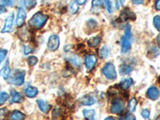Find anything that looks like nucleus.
I'll list each match as a JSON object with an SVG mask.
<instances>
[{
    "mask_svg": "<svg viewBox=\"0 0 160 120\" xmlns=\"http://www.w3.org/2000/svg\"><path fill=\"white\" fill-rule=\"evenodd\" d=\"M48 19V15H44V14L41 12H37L36 14H35L31 17V18L29 21V23L31 28H33L34 29L38 30L43 28Z\"/></svg>",
    "mask_w": 160,
    "mask_h": 120,
    "instance_id": "1",
    "label": "nucleus"
},
{
    "mask_svg": "<svg viewBox=\"0 0 160 120\" xmlns=\"http://www.w3.org/2000/svg\"><path fill=\"white\" fill-rule=\"evenodd\" d=\"M124 34L123 36L121 38V48H122V52H128L131 48V39H132V35H131V30L130 24H127L124 28Z\"/></svg>",
    "mask_w": 160,
    "mask_h": 120,
    "instance_id": "2",
    "label": "nucleus"
},
{
    "mask_svg": "<svg viewBox=\"0 0 160 120\" xmlns=\"http://www.w3.org/2000/svg\"><path fill=\"white\" fill-rule=\"evenodd\" d=\"M125 110V101L122 98H115L111 102V111L115 115H121Z\"/></svg>",
    "mask_w": 160,
    "mask_h": 120,
    "instance_id": "3",
    "label": "nucleus"
},
{
    "mask_svg": "<svg viewBox=\"0 0 160 120\" xmlns=\"http://www.w3.org/2000/svg\"><path fill=\"white\" fill-rule=\"evenodd\" d=\"M26 72L24 71H19L16 70L12 76L10 78L9 82L15 86H21L24 83L25 81Z\"/></svg>",
    "mask_w": 160,
    "mask_h": 120,
    "instance_id": "4",
    "label": "nucleus"
},
{
    "mask_svg": "<svg viewBox=\"0 0 160 120\" xmlns=\"http://www.w3.org/2000/svg\"><path fill=\"white\" fill-rule=\"evenodd\" d=\"M102 73L105 77L109 80H114L117 78V72L115 65L111 62L106 64L102 68Z\"/></svg>",
    "mask_w": 160,
    "mask_h": 120,
    "instance_id": "5",
    "label": "nucleus"
},
{
    "mask_svg": "<svg viewBox=\"0 0 160 120\" xmlns=\"http://www.w3.org/2000/svg\"><path fill=\"white\" fill-rule=\"evenodd\" d=\"M60 38L57 35H51L48 38V48L50 51H57L59 48Z\"/></svg>",
    "mask_w": 160,
    "mask_h": 120,
    "instance_id": "6",
    "label": "nucleus"
},
{
    "mask_svg": "<svg viewBox=\"0 0 160 120\" xmlns=\"http://www.w3.org/2000/svg\"><path fill=\"white\" fill-rule=\"evenodd\" d=\"M27 18V13L24 8H19L18 9V13H17V17H16V21L15 23L18 28H21L23 26L25 23V20Z\"/></svg>",
    "mask_w": 160,
    "mask_h": 120,
    "instance_id": "7",
    "label": "nucleus"
},
{
    "mask_svg": "<svg viewBox=\"0 0 160 120\" xmlns=\"http://www.w3.org/2000/svg\"><path fill=\"white\" fill-rule=\"evenodd\" d=\"M14 14L11 13V15H8L5 20V23H4V27L2 29L1 32L2 33H9L12 31L13 23H14Z\"/></svg>",
    "mask_w": 160,
    "mask_h": 120,
    "instance_id": "8",
    "label": "nucleus"
},
{
    "mask_svg": "<svg viewBox=\"0 0 160 120\" xmlns=\"http://www.w3.org/2000/svg\"><path fill=\"white\" fill-rule=\"evenodd\" d=\"M119 18L122 22H126L128 20H135V15L129 8H125L124 11L121 13Z\"/></svg>",
    "mask_w": 160,
    "mask_h": 120,
    "instance_id": "9",
    "label": "nucleus"
},
{
    "mask_svg": "<svg viewBox=\"0 0 160 120\" xmlns=\"http://www.w3.org/2000/svg\"><path fill=\"white\" fill-rule=\"evenodd\" d=\"M97 62V57L95 55H89L86 57L85 64L86 68L88 71H91Z\"/></svg>",
    "mask_w": 160,
    "mask_h": 120,
    "instance_id": "10",
    "label": "nucleus"
},
{
    "mask_svg": "<svg viewBox=\"0 0 160 120\" xmlns=\"http://www.w3.org/2000/svg\"><path fill=\"white\" fill-rule=\"evenodd\" d=\"M147 95L148 98L151 100H156L158 99V97L160 95L159 90L156 88V87H151L148 88V92H147Z\"/></svg>",
    "mask_w": 160,
    "mask_h": 120,
    "instance_id": "11",
    "label": "nucleus"
},
{
    "mask_svg": "<svg viewBox=\"0 0 160 120\" xmlns=\"http://www.w3.org/2000/svg\"><path fill=\"white\" fill-rule=\"evenodd\" d=\"M11 74V68H10L9 61H7L2 68L0 70V76H2L4 79H8Z\"/></svg>",
    "mask_w": 160,
    "mask_h": 120,
    "instance_id": "12",
    "label": "nucleus"
},
{
    "mask_svg": "<svg viewBox=\"0 0 160 120\" xmlns=\"http://www.w3.org/2000/svg\"><path fill=\"white\" fill-rule=\"evenodd\" d=\"M23 101V97L18 91L12 90L11 91V102L15 103H20Z\"/></svg>",
    "mask_w": 160,
    "mask_h": 120,
    "instance_id": "13",
    "label": "nucleus"
},
{
    "mask_svg": "<svg viewBox=\"0 0 160 120\" xmlns=\"http://www.w3.org/2000/svg\"><path fill=\"white\" fill-rule=\"evenodd\" d=\"M37 103L38 105V108L42 112L44 113H48L49 112L50 110H51V105L48 103V102H46L42 99H38L37 100Z\"/></svg>",
    "mask_w": 160,
    "mask_h": 120,
    "instance_id": "14",
    "label": "nucleus"
},
{
    "mask_svg": "<svg viewBox=\"0 0 160 120\" xmlns=\"http://www.w3.org/2000/svg\"><path fill=\"white\" fill-rule=\"evenodd\" d=\"M24 92H25V95L28 97H29V98H34V97H35L38 95V90L36 88H35V87L29 86V87L25 88Z\"/></svg>",
    "mask_w": 160,
    "mask_h": 120,
    "instance_id": "15",
    "label": "nucleus"
},
{
    "mask_svg": "<svg viewBox=\"0 0 160 120\" xmlns=\"http://www.w3.org/2000/svg\"><path fill=\"white\" fill-rule=\"evenodd\" d=\"M80 102L84 106H91L95 102V98L91 95H86L81 98Z\"/></svg>",
    "mask_w": 160,
    "mask_h": 120,
    "instance_id": "16",
    "label": "nucleus"
},
{
    "mask_svg": "<svg viewBox=\"0 0 160 120\" xmlns=\"http://www.w3.org/2000/svg\"><path fill=\"white\" fill-rule=\"evenodd\" d=\"M82 114H83L84 118L87 120H95L96 112L95 110H83Z\"/></svg>",
    "mask_w": 160,
    "mask_h": 120,
    "instance_id": "17",
    "label": "nucleus"
},
{
    "mask_svg": "<svg viewBox=\"0 0 160 120\" xmlns=\"http://www.w3.org/2000/svg\"><path fill=\"white\" fill-rule=\"evenodd\" d=\"M25 118L26 115L19 111H14L11 115V120H24Z\"/></svg>",
    "mask_w": 160,
    "mask_h": 120,
    "instance_id": "18",
    "label": "nucleus"
},
{
    "mask_svg": "<svg viewBox=\"0 0 160 120\" xmlns=\"http://www.w3.org/2000/svg\"><path fill=\"white\" fill-rule=\"evenodd\" d=\"M133 79L131 78H125V79L122 80L121 82H120L119 86L120 88H122V90H127L131 87V85L133 84Z\"/></svg>",
    "mask_w": 160,
    "mask_h": 120,
    "instance_id": "19",
    "label": "nucleus"
},
{
    "mask_svg": "<svg viewBox=\"0 0 160 120\" xmlns=\"http://www.w3.org/2000/svg\"><path fill=\"white\" fill-rule=\"evenodd\" d=\"M100 42H101V37L100 36H95L90 38L88 41V45L91 48H96L99 45Z\"/></svg>",
    "mask_w": 160,
    "mask_h": 120,
    "instance_id": "20",
    "label": "nucleus"
},
{
    "mask_svg": "<svg viewBox=\"0 0 160 120\" xmlns=\"http://www.w3.org/2000/svg\"><path fill=\"white\" fill-rule=\"evenodd\" d=\"M78 2L77 0H72L70 4V11H71V14H75L78 12L79 7H78Z\"/></svg>",
    "mask_w": 160,
    "mask_h": 120,
    "instance_id": "21",
    "label": "nucleus"
},
{
    "mask_svg": "<svg viewBox=\"0 0 160 120\" xmlns=\"http://www.w3.org/2000/svg\"><path fill=\"white\" fill-rule=\"evenodd\" d=\"M110 54V50L109 48L107 47V46H103L99 51V56L104 59V58H107L108 56H109Z\"/></svg>",
    "mask_w": 160,
    "mask_h": 120,
    "instance_id": "22",
    "label": "nucleus"
},
{
    "mask_svg": "<svg viewBox=\"0 0 160 120\" xmlns=\"http://www.w3.org/2000/svg\"><path fill=\"white\" fill-rule=\"evenodd\" d=\"M22 1L24 7L29 10L34 8L36 5V1L35 0H22Z\"/></svg>",
    "mask_w": 160,
    "mask_h": 120,
    "instance_id": "23",
    "label": "nucleus"
},
{
    "mask_svg": "<svg viewBox=\"0 0 160 120\" xmlns=\"http://www.w3.org/2000/svg\"><path fill=\"white\" fill-rule=\"evenodd\" d=\"M133 71V68H131V66L127 65V64H123V65L120 68L119 71L122 75H128L131 71Z\"/></svg>",
    "mask_w": 160,
    "mask_h": 120,
    "instance_id": "24",
    "label": "nucleus"
},
{
    "mask_svg": "<svg viewBox=\"0 0 160 120\" xmlns=\"http://www.w3.org/2000/svg\"><path fill=\"white\" fill-rule=\"evenodd\" d=\"M137 104H138V101L135 98H132L129 101V105H128V108H129L130 111L131 112H134V111L136 110Z\"/></svg>",
    "mask_w": 160,
    "mask_h": 120,
    "instance_id": "25",
    "label": "nucleus"
},
{
    "mask_svg": "<svg viewBox=\"0 0 160 120\" xmlns=\"http://www.w3.org/2000/svg\"><path fill=\"white\" fill-rule=\"evenodd\" d=\"M69 59L70 61H71V63H72L73 65L76 66V67H80V66H81V63H82V61H81V59H80L78 56L71 57Z\"/></svg>",
    "mask_w": 160,
    "mask_h": 120,
    "instance_id": "26",
    "label": "nucleus"
},
{
    "mask_svg": "<svg viewBox=\"0 0 160 120\" xmlns=\"http://www.w3.org/2000/svg\"><path fill=\"white\" fill-rule=\"evenodd\" d=\"M9 98V95L8 93L6 92H2L0 94V105H3L8 99Z\"/></svg>",
    "mask_w": 160,
    "mask_h": 120,
    "instance_id": "27",
    "label": "nucleus"
},
{
    "mask_svg": "<svg viewBox=\"0 0 160 120\" xmlns=\"http://www.w3.org/2000/svg\"><path fill=\"white\" fill-rule=\"evenodd\" d=\"M148 54H149L150 55H151V57H152V58H155V57H157L158 55H159L160 51L157 48L153 47V48H151V49H150V51H148Z\"/></svg>",
    "mask_w": 160,
    "mask_h": 120,
    "instance_id": "28",
    "label": "nucleus"
},
{
    "mask_svg": "<svg viewBox=\"0 0 160 120\" xmlns=\"http://www.w3.org/2000/svg\"><path fill=\"white\" fill-rule=\"evenodd\" d=\"M153 23L155 28L158 30V31H160V15H155L153 18Z\"/></svg>",
    "mask_w": 160,
    "mask_h": 120,
    "instance_id": "29",
    "label": "nucleus"
},
{
    "mask_svg": "<svg viewBox=\"0 0 160 120\" xmlns=\"http://www.w3.org/2000/svg\"><path fill=\"white\" fill-rule=\"evenodd\" d=\"M15 2L16 0H0V3L6 7H12L13 5H15Z\"/></svg>",
    "mask_w": 160,
    "mask_h": 120,
    "instance_id": "30",
    "label": "nucleus"
},
{
    "mask_svg": "<svg viewBox=\"0 0 160 120\" xmlns=\"http://www.w3.org/2000/svg\"><path fill=\"white\" fill-rule=\"evenodd\" d=\"M28 62L30 66L33 67V66H35L37 64V62H38V58L35 56H30L28 58Z\"/></svg>",
    "mask_w": 160,
    "mask_h": 120,
    "instance_id": "31",
    "label": "nucleus"
},
{
    "mask_svg": "<svg viewBox=\"0 0 160 120\" xmlns=\"http://www.w3.org/2000/svg\"><path fill=\"white\" fill-rule=\"evenodd\" d=\"M103 2L105 3L106 8H107V10H108V12L109 13V14H111V13L113 12V9L111 0H103Z\"/></svg>",
    "mask_w": 160,
    "mask_h": 120,
    "instance_id": "32",
    "label": "nucleus"
},
{
    "mask_svg": "<svg viewBox=\"0 0 160 120\" xmlns=\"http://www.w3.org/2000/svg\"><path fill=\"white\" fill-rule=\"evenodd\" d=\"M8 50L5 49H0V63H2V62L5 59V58L8 55Z\"/></svg>",
    "mask_w": 160,
    "mask_h": 120,
    "instance_id": "33",
    "label": "nucleus"
},
{
    "mask_svg": "<svg viewBox=\"0 0 160 120\" xmlns=\"http://www.w3.org/2000/svg\"><path fill=\"white\" fill-rule=\"evenodd\" d=\"M102 5V2L101 0H92V8H100Z\"/></svg>",
    "mask_w": 160,
    "mask_h": 120,
    "instance_id": "34",
    "label": "nucleus"
},
{
    "mask_svg": "<svg viewBox=\"0 0 160 120\" xmlns=\"http://www.w3.org/2000/svg\"><path fill=\"white\" fill-rule=\"evenodd\" d=\"M141 115H142V116L144 118L148 119V118H150V115H151V113H150L149 110L143 109L142 111V112H141Z\"/></svg>",
    "mask_w": 160,
    "mask_h": 120,
    "instance_id": "35",
    "label": "nucleus"
},
{
    "mask_svg": "<svg viewBox=\"0 0 160 120\" xmlns=\"http://www.w3.org/2000/svg\"><path fill=\"white\" fill-rule=\"evenodd\" d=\"M7 113H8L7 108H2V109H0V119H3L5 115H7Z\"/></svg>",
    "mask_w": 160,
    "mask_h": 120,
    "instance_id": "36",
    "label": "nucleus"
},
{
    "mask_svg": "<svg viewBox=\"0 0 160 120\" xmlns=\"http://www.w3.org/2000/svg\"><path fill=\"white\" fill-rule=\"evenodd\" d=\"M88 25H89V28H95V27H96V26H97L96 21H95V20H94V19H90L89 21H88Z\"/></svg>",
    "mask_w": 160,
    "mask_h": 120,
    "instance_id": "37",
    "label": "nucleus"
},
{
    "mask_svg": "<svg viewBox=\"0 0 160 120\" xmlns=\"http://www.w3.org/2000/svg\"><path fill=\"white\" fill-rule=\"evenodd\" d=\"M23 49L25 55H28V54H30V53H31L33 51V49L31 47H29V46H24Z\"/></svg>",
    "mask_w": 160,
    "mask_h": 120,
    "instance_id": "38",
    "label": "nucleus"
},
{
    "mask_svg": "<svg viewBox=\"0 0 160 120\" xmlns=\"http://www.w3.org/2000/svg\"><path fill=\"white\" fill-rule=\"evenodd\" d=\"M132 1V2L134 4H137V5H138V4H142V2H144V0H131Z\"/></svg>",
    "mask_w": 160,
    "mask_h": 120,
    "instance_id": "39",
    "label": "nucleus"
},
{
    "mask_svg": "<svg viewBox=\"0 0 160 120\" xmlns=\"http://www.w3.org/2000/svg\"><path fill=\"white\" fill-rule=\"evenodd\" d=\"M155 8H156L157 10H158V11H160V0H156L155 1Z\"/></svg>",
    "mask_w": 160,
    "mask_h": 120,
    "instance_id": "40",
    "label": "nucleus"
},
{
    "mask_svg": "<svg viewBox=\"0 0 160 120\" xmlns=\"http://www.w3.org/2000/svg\"><path fill=\"white\" fill-rule=\"evenodd\" d=\"M7 11V10L5 9L4 6H0V14H2V13H5Z\"/></svg>",
    "mask_w": 160,
    "mask_h": 120,
    "instance_id": "41",
    "label": "nucleus"
},
{
    "mask_svg": "<svg viewBox=\"0 0 160 120\" xmlns=\"http://www.w3.org/2000/svg\"><path fill=\"white\" fill-rule=\"evenodd\" d=\"M77 1H78L79 5H83V4H85L86 2H88V0H77Z\"/></svg>",
    "mask_w": 160,
    "mask_h": 120,
    "instance_id": "42",
    "label": "nucleus"
},
{
    "mask_svg": "<svg viewBox=\"0 0 160 120\" xmlns=\"http://www.w3.org/2000/svg\"><path fill=\"white\" fill-rule=\"evenodd\" d=\"M157 43H158V47L160 48V35L157 37Z\"/></svg>",
    "mask_w": 160,
    "mask_h": 120,
    "instance_id": "43",
    "label": "nucleus"
},
{
    "mask_svg": "<svg viewBox=\"0 0 160 120\" xmlns=\"http://www.w3.org/2000/svg\"><path fill=\"white\" fill-rule=\"evenodd\" d=\"M104 120H118L116 118H114L113 117H108V118H106Z\"/></svg>",
    "mask_w": 160,
    "mask_h": 120,
    "instance_id": "44",
    "label": "nucleus"
},
{
    "mask_svg": "<svg viewBox=\"0 0 160 120\" xmlns=\"http://www.w3.org/2000/svg\"><path fill=\"white\" fill-rule=\"evenodd\" d=\"M119 1L121 2V4H122V6L125 5V0H119Z\"/></svg>",
    "mask_w": 160,
    "mask_h": 120,
    "instance_id": "45",
    "label": "nucleus"
},
{
    "mask_svg": "<svg viewBox=\"0 0 160 120\" xmlns=\"http://www.w3.org/2000/svg\"><path fill=\"white\" fill-rule=\"evenodd\" d=\"M156 120H160V116L159 117H158V118H157V119Z\"/></svg>",
    "mask_w": 160,
    "mask_h": 120,
    "instance_id": "46",
    "label": "nucleus"
},
{
    "mask_svg": "<svg viewBox=\"0 0 160 120\" xmlns=\"http://www.w3.org/2000/svg\"><path fill=\"white\" fill-rule=\"evenodd\" d=\"M132 120H135V118H133V119H132Z\"/></svg>",
    "mask_w": 160,
    "mask_h": 120,
    "instance_id": "47",
    "label": "nucleus"
}]
</instances>
